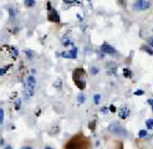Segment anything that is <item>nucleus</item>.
I'll use <instances>...</instances> for the list:
<instances>
[{
    "mask_svg": "<svg viewBox=\"0 0 153 149\" xmlns=\"http://www.w3.org/2000/svg\"><path fill=\"white\" fill-rule=\"evenodd\" d=\"M35 86H36V80L34 76H29L25 81V85H24V93H25V97L29 98L34 95L35 92Z\"/></svg>",
    "mask_w": 153,
    "mask_h": 149,
    "instance_id": "nucleus-1",
    "label": "nucleus"
},
{
    "mask_svg": "<svg viewBox=\"0 0 153 149\" xmlns=\"http://www.w3.org/2000/svg\"><path fill=\"white\" fill-rule=\"evenodd\" d=\"M73 80H75L76 86L80 88V90H83L86 87V81H85V72H83L82 68H77L75 70V73H73Z\"/></svg>",
    "mask_w": 153,
    "mask_h": 149,
    "instance_id": "nucleus-2",
    "label": "nucleus"
},
{
    "mask_svg": "<svg viewBox=\"0 0 153 149\" xmlns=\"http://www.w3.org/2000/svg\"><path fill=\"white\" fill-rule=\"evenodd\" d=\"M110 132L113 133V134H116L117 137H127V136H128L126 128H124L122 124H119V123H112V124H110Z\"/></svg>",
    "mask_w": 153,
    "mask_h": 149,
    "instance_id": "nucleus-3",
    "label": "nucleus"
},
{
    "mask_svg": "<svg viewBox=\"0 0 153 149\" xmlns=\"http://www.w3.org/2000/svg\"><path fill=\"white\" fill-rule=\"evenodd\" d=\"M150 6H151L150 0H136L132 5V9L134 11H143V10H147Z\"/></svg>",
    "mask_w": 153,
    "mask_h": 149,
    "instance_id": "nucleus-4",
    "label": "nucleus"
},
{
    "mask_svg": "<svg viewBox=\"0 0 153 149\" xmlns=\"http://www.w3.org/2000/svg\"><path fill=\"white\" fill-rule=\"evenodd\" d=\"M83 148L85 147L81 146V141H78V137H75L73 139H71L66 146V149H83Z\"/></svg>",
    "mask_w": 153,
    "mask_h": 149,
    "instance_id": "nucleus-5",
    "label": "nucleus"
},
{
    "mask_svg": "<svg viewBox=\"0 0 153 149\" xmlns=\"http://www.w3.org/2000/svg\"><path fill=\"white\" fill-rule=\"evenodd\" d=\"M49 20L52 21V22H60V16L56 10H54V9H51L50 4H49Z\"/></svg>",
    "mask_w": 153,
    "mask_h": 149,
    "instance_id": "nucleus-6",
    "label": "nucleus"
},
{
    "mask_svg": "<svg viewBox=\"0 0 153 149\" xmlns=\"http://www.w3.org/2000/svg\"><path fill=\"white\" fill-rule=\"evenodd\" d=\"M101 51L103 54H107V55H117V51H116L115 47H112L111 45L108 44H103L101 46Z\"/></svg>",
    "mask_w": 153,
    "mask_h": 149,
    "instance_id": "nucleus-7",
    "label": "nucleus"
},
{
    "mask_svg": "<svg viewBox=\"0 0 153 149\" xmlns=\"http://www.w3.org/2000/svg\"><path fill=\"white\" fill-rule=\"evenodd\" d=\"M62 57H66V58H76L77 57V49L73 47L72 50L67 51V52H62Z\"/></svg>",
    "mask_w": 153,
    "mask_h": 149,
    "instance_id": "nucleus-8",
    "label": "nucleus"
},
{
    "mask_svg": "<svg viewBox=\"0 0 153 149\" xmlns=\"http://www.w3.org/2000/svg\"><path fill=\"white\" fill-rule=\"evenodd\" d=\"M118 116H119V118H122V119H126L128 116H129V111L128 108H122L121 111H118Z\"/></svg>",
    "mask_w": 153,
    "mask_h": 149,
    "instance_id": "nucleus-9",
    "label": "nucleus"
},
{
    "mask_svg": "<svg viewBox=\"0 0 153 149\" xmlns=\"http://www.w3.org/2000/svg\"><path fill=\"white\" fill-rule=\"evenodd\" d=\"M24 4H25L26 8H32V6H35L36 1H35V0H25Z\"/></svg>",
    "mask_w": 153,
    "mask_h": 149,
    "instance_id": "nucleus-10",
    "label": "nucleus"
},
{
    "mask_svg": "<svg viewBox=\"0 0 153 149\" xmlns=\"http://www.w3.org/2000/svg\"><path fill=\"white\" fill-rule=\"evenodd\" d=\"M85 95L83 93H78V96H77V101H78V103H83L85 102Z\"/></svg>",
    "mask_w": 153,
    "mask_h": 149,
    "instance_id": "nucleus-11",
    "label": "nucleus"
},
{
    "mask_svg": "<svg viewBox=\"0 0 153 149\" xmlns=\"http://www.w3.org/2000/svg\"><path fill=\"white\" fill-rule=\"evenodd\" d=\"M4 118H5V113L3 108H0V124H4Z\"/></svg>",
    "mask_w": 153,
    "mask_h": 149,
    "instance_id": "nucleus-12",
    "label": "nucleus"
},
{
    "mask_svg": "<svg viewBox=\"0 0 153 149\" xmlns=\"http://www.w3.org/2000/svg\"><path fill=\"white\" fill-rule=\"evenodd\" d=\"M146 125H147L148 129H152L153 128V119H148L146 122Z\"/></svg>",
    "mask_w": 153,
    "mask_h": 149,
    "instance_id": "nucleus-13",
    "label": "nucleus"
},
{
    "mask_svg": "<svg viewBox=\"0 0 153 149\" xmlns=\"http://www.w3.org/2000/svg\"><path fill=\"white\" fill-rule=\"evenodd\" d=\"M100 100H101V96H100V95H95V96H94L95 104H99V103H100Z\"/></svg>",
    "mask_w": 153,
    "mask_h": 149,
    "instance_id": "nucleus-14",
    "label": "nucleus"
},
{
    "mask_svg": "<svg viewBox=\"0 0 153 149\" xmlns=\"http://www.w3.org/2000/svg\"><path fill=\"white\" fill-rule=\"evenodd\" d=\"M147 134H148V132H147V130H140V133H138V136H140L141 138H145V137H147Z\"/></svg>",
    "mask_w": 153,
    "mask_h": 149,
    "instance_id": "nucleus-15",
    "label": "nucleus"
},
{
    "mask_svg": "<svg viewBox=\"0 0 153 149\" xmlns=\"http://www.w3.org/2000/svg\"><path fill=\"white\" fill-rule=\"evenodd\" d=\"M20 107H21V101H20V100H16V102H15V108L19 109Z\"/></svg>",
    "mask_w": 153,
    "mask_h": 149,
    "instance_id": "nucleus-16",
    "label": "nucleus"
},
{
    "mask_svg": "<svg viewBox=\"0 0 153 149\" xmlns=\"http://www.w3.org/2000/svg\"><path fill=\"white\" fill-rule=\"evenodd\" d=\"M91 73L92 74H97V73H99V68H97V67H91Z\"/></svg>",
    "mask_w": 153,
    "mask_h": 149,
    "instance_id": "nucleus-17",
    "label": "nucleus"
},
{
    "mask_svg": "<svg viewBox=\"0 0 153 149\" xmlns=\"http://www.w3.org/2000/svg\"><path fill=\"white\" fill-rule=\"evenodd\" d=\"M11 54H13V57H16V56H17V51H16V49L11 47Z\"/></svg>",
    "mask_w": 153,
    "mask_h": 149,
    "instance_id": "nucleus-18",
    "label": "nucleus"
},
{
    "mask_svg": "<svg viewBox=\"0 0 153 149\" xmlns=\"http://www.w3.org/2000/svg\"><path fill=\"white\" fill-rule=\"evenodd\" d=\"M9 15H10L11 17L15 16V11H14V9H10V10H9Z\"/></svg>",
    "mask_w": 153,
    "mask_h": 149,
    "instance_id": "nucleus-19",
    "label": "nucleus"
},
{
    "mask_svg": "<svg viewBox=\"0 0 153 149\" xmlns=\"http://www.w3.org/2000/svg\"><path fill=\"white\" fill-rule=\"evenodd\" d=\"M9 67H4V68H0V74H4V73H6V70Z\"/></svg>",
    "mask_w": 153,
    "mask_h": 149,
    "instance_id": "nucleus-20",
    "label": "nucleus"
},
{
    "mask_svg": "<svg viewBox=\"0 0 153 149\" xmlns=\"http://www.w3.org/2000/svg\"><path fill=\"white\" fill-rule=\"evenodd\" d=\"M143 50H146V51H147V52L150 54V55H153V51H152L150 47H143Z\"/></svg>",
    "mask_w": 153,
    "mask_h": 149,
    "instance_id": "nucleus-21",
    "label": "nucleus"
},
{
    "mask_svg": "<svg viewBox=\"0 0 153 149\" xmlns=\"http://www.w3.org/2000/svg\"><path fill=\"white\" fill-rule=\"evenodd\" d=\"M25 54L27 55V57H30V58L32 57V52H31V51H29V50H26V51H25Z\"/></svg>",
    "mask_w": 153,
    "mask_h": 149,
    "instance_id": "nucleus-22",
    "label": "nucleus"
},
{
    "mask_svg": "<svg viewBox=\"0 0 153 149\" xmlns=\"http://www.w3.org/2000/svg\"><path fill=\"white\" fill-rule=\"evenodd\" d=\"M134 95H136V96H141V95H143V91L142 90H138V91L134 92Z\"/></svg>",
    "mask_w": 153,
    "mask_h": 149,
    "instance_id": "nucleus-23",
    "label": "nucleus"
},
{
    "mask_svg": "<svg viewBox=\"0 0 153 149\" xmlns=\"http://www.w3.org/2000/svg\"><path fill=\"white\" fill-rule=\"evenodd\" d=\"M54 86H55V87H61V81L59 80L57 82H55V83H54Z\"/></svg>",
    "mask_w": 153,
    "mask_h": 149,
    "instance_id": "nucleus-24",
    "label": "nucleus"
},
{
    "mask_svg": "<svg viewBox=\"0 0 153 149\" xmlns=\"http://www.w3.org/2000/svg\"><path fill=\"white\" fill-rule=\"evenodd\" d=\"M124 76H128V77L131 76V72H129V70H127V68L124 70Z\"/></svg>",
    "mask_w": 153,
    "mask_h": 149,
    "instance_id": "nucleus-25",
    "label": "nucleus"
},
{
    "mask_svg": "<svg viewBox=\"0 0 153 149\" xmlns=\"http://www.w3.org/2000/svg\"><path fill=\"white\" fill-rule=\"evenodd\" d=\"M148 44H150L152 47H153V36L152 37H150V40H148Z\"/></svg>",
    "mask_w": 153,
    "mask_h": 149,
    "instance_id": "nucleus-26",
    "label": "nucleus"
},
{
    "mask_svg": "<svg viewBox=\"0 0 153 149\" xmlns=\"http://www.w3.org/2000/svg\"><path fill=\"white\" fill-rule=\"evenodd\" d=\"M75 1H76V0H65V3H66V4H73Z\"/></svg>",
    "mask_w": 153,
    "mask_h": 149,
    "instance_id": "nucleus-27",
    "label": "nucleus"
},
{
    "mask_svg": "<svg viewBox=\"0 0 153 149\" xmlns=\"http://www.w3.org/2000/svg\"><path fill=\"white\" fill-rule=\"evenodd\" d=\"M147 102H148V103H150V104H151V107H152V111H153V100H148Z\"/></svg>",
    "mask_w": 153,
    "mask_h": 149,
    "instance_id": "nucleus-28",
    "label": "nucleus"
},
{
    "mask_svg": "<svg viewBox=\"0 0 153 149\" xmlns=\"http://www.w3.org/2000/svg\"><path fill=\"white\" fill-rule=\"evenodd\" d=\"M101 111H102V113H106V112H107L108 109H107V108H102Z\"/></svg>",
    "mask_w": 153,
    "mask_h": 149,
    "instance_id": "nucleus-29",
    "label": "nucleus"
},
{
    "mask_svg": "<svg viewBox=\"0 0 153 149\" xmlns=\"http://www.w3.org/2000/svg\"><path fill=\"white\" fill-rule=\"evenodd\" d=\"M110 108H111V111H112V112H116V109H115V107H113V106H111Z\"/></svg>",
    "mask_w": 153,
    "mask_h": 149,
    "instance_id": "nucleus-30",
    "label": "nucleus"
},
{
    "mask_svg": "<svg viewBox=\"0 0 153 149\" xmlns=\"http://www.w3.org/2000/svg\"><path fill=\"white\" fill-rule=\"evenodd\" d=\"M4 149H13V147H11V146H6V147L4 148Z\"/></svg>",
    "mask_w": 153,
    "mask_h": 149,
    "instance_id": "nucleus-31",
    "label": "nucleus"
},
{
    "mask_svg": "<svg viewBox=\"0 0 153 149\" xmlns=\"http://www.w3.org/2000/svg\"><path fill=\"white\" fill-rule=\"evenodd\" d=\"M0 146H4V139H0Z\"/></svg>",
    "mask_w": 153,
    "mask_h": 149,
    "instance_id": "nucleus-32",
    "label": "nucleus"
},
{
    "mask_svg": "<svg viewBox=\"0 0 153 149\" xmlns=\"http://www.w3.org/2000/svg\"><path fill=\"white\" fill-rule=\"evenodd\" d=\"M21 149H32V148L31 147H22Z\"/></svg>",
    "mask_w": 153,
    "mask_h": 149,
    "instance_id": "nucleus-33",
    "label": "nucleus"
},
{
    "mask_svg": "<svg viewBox=\"0 0 153 149\" xmlns=\"http://www.w3.org/2000/svg\"><path fill=\"white\" fill-rule=\"evenodd\" d=\"M45 149H52V148H51V147H46Z\"/></svg>",
    "mask_w": 153,
    "mask_h": 149,
    "instance_id": "nucleus-34",
    "label": "nucleus"
}]
</instances>
